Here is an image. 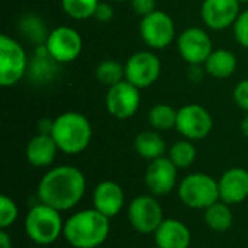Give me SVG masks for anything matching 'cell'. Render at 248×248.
Segmentation results:
<instances>
[{
  "mask_svg": "<svg viewBox=\"0 0 248 248\" xmlns=\"http://www.w3.org/2000/svg\"><path fill=\"white\" fill-rule=\"evenodd\" d=\"M58 62H55L46 51L45 44L38 45L35 49V55L33 58L29 61V68H28V76L31 77V80L36 81V83H45L49 81L52 78V76L55 74V65Z\"/></svg>",
  "mask_w": 248,
  "mask_h": 248,
  "instance_id": "22",
  "label": "cell"
},
{
  "mask_svg": "<svg viewBox=\"0 0 248 248\" xmlns=\"http://www.w3.org/2000/svg\"><path fill=\"white\" fill-rule=\"evenodd\" d=\"M196 148L189 140L174 142L169 150V158L177 169H187L196 160Z\"/></svg>",
  "mask_w": 248,
  "mask_h": 248,
  "instance_id": "26",
  "label": "cell"
},
{
  "mask_svg": "<svg viewBox=\"0 0 248 248\" xmlns=\"http://www.w3.org/2000/svg\"><path fill=\"white\" fill-rule=\"evenodd\" d=\"M157 248H189L190 230L179 219H164L154 232Z\"/></svg>",
  "mask_w": 248,
  "mask_h": 248,
  "instance_id": "18",
  "label": "cell"
},
{
  "mask_svg": "<svg viewBox=\"0 0 248 248\" xmlns=\"http://www.w3.org/2000/svg\"><path fill=\"white\" fill-rule=\"evenodd\" d=\"M13 244H12V238L10 235L6 232V230H1L0 231V248H12Z\"/></svg>",
  "mask_w": 248,
  "mask_h": 248,
  "instance_id": "34",
  "label": "cell"
},
{
  "mask_svg": "<svg viewBox=\"0 0 248 248\" xmlns=\"http://www.w3.org/2000/svg\"><path fill=\"white\" fill-rule=\"evenodd\" d=\"M124 65L125 80L140 90L153 86L161 74V61L153 51H138Z\"/></svg>",
  "mask_w": 248,
  "mask_h": 248,
  "instance_id": "10",
  "label": "cell"
},
{
  "mask_svg": "<svg viewBox=\"0 0 248 248\" xmlns=\"http://www.w3.org/2000/svg\"><path fill=\"white\" fill-rule=\"evenodd\" d=\"M177 167L169 157L150 161L145 170V185L154 196L169 195L177 183Z\"/></svg>",
  "mask_w": 248,
  "mask_h": 248,
  "instance_id": "15",
  "label": "cell"
},
{
  "mask_svg": "<svg viewBox=\"0 0 248 248\" xmlns=\"http://www.w3.org/2000/svg\"><path fill=\"white\" fill-rule=\"evenodd\" d=\"M240 128H241V132L244 134V137H247L248 138V113H246V116L241 119Z\"/></svg>",
  "mask_w": 248,
  "mask_h": 248,
  "instance_id": "35",
  "label": "cell"
},
{
  "mask_svg": "<svg viewBox=\"0 0 248 248\" xmlns=\"http://www.w3.org/2000/svg\"><path fill=\"white\" fill-rule=\"evenodd\" d=\"M128 219L135 231L141 234H154L164 221L163 208L154 196L141 195L129 203Z\"/></svg>",
  "mask_w": 248,
  "mask_h": 248,
  "instance_id": "13",
  "label": "cell"
},
{
  "mask_svg": "<svg viewBox=\"0 0 248 248\" xmlns=\"http://www.w3.org/2000/svg\"><path fill=\"white\" fill-rule=\"evenodd\" d=\"M112 1H116V3H124V1H128V0H112Z\"/></svg>",
  "mask_w": 248,
  "mask_h": 248,
  "instance_id": "36",
  "label": "cell"
},
{
  "mask_svg": "<svg viewBox=\"0 0 248 248\" xmlns=\"http://www.w3.org/2000/svg\"><path fill=\"white\" fill-rule=\"evenodd\" d=\"M94 74L100 84L112 87L119 81L125 80V65L115 60H105L99 62V65L94 70Z\"/></svg>",
  "mask_w": 248,
  "mask_h": 248,
  "instance_id": "25",
  "label": "cell"
},
{
  "mask_svg": "<svg viewBox=\"0 0 248 248\" xmlns=\"http://www.w3.org/2000/svg\"><path fill=\"white\" fill-rule=\"evenodd\" d=\"M232 97L237 106L248 113V78H244L240 83H237L232 92Z\"/></svg>",
  "mask_w": 248,
  "mask_h": 248,
  "instance_id": "31",
  "label": "cell"
},
{
  "mask_svg": "<svg viewBox=\"0 0 248 248\" xmlns=\"http://www.w3.org/2000/svg\"><path fill=\"white\" fill-rule=\"evenodd\" d=\"M19 217V209L15 201L6 195L0 196V228L7 230L12 227Z\"/></svg>",
  "mask_w": 248,
  "mask_h": 248,
  "instance_id": "29",
  "label": "cell"
},
{
  "mask_svg": "<svg viewBox=\"0 0 248 248\" xmlns=\"http://www.w3.org/2000/svg\"><path fill=\"white\" fill-rule=\"evenodd\" d=\"M219 201L237 205L248 198V171L241 167L227 170L218 180Z\"/></svg>",
  "mask_w": 248,
  "mask_h": 248,
  "instance_id": "16",
  "label": "cell"
},
{
  "mask_svg": "<svg viewBox=\"0 0 248 248\" xmlns=\"http://www.w3.org/2000/svg\"><path fill=\"white\" fill-rule=\"evenodd\" d=\"M93 205L96 211L110 219L122 211L125 205V193L118 183L112 180H105L99 183L94 189Z\"/></svg>",
  "mask_w": 248,
  "mask_h": 248,
  "instance_id": "17",
  "label": "cell"
},
{
  "mask_svg": "<svg viewBox=\"0 0 248 248\" xmlns=\"http://www.w3.org/2000/svg\"><path fill=\"white\" fill-rule=\"evenodd\" d=\"M240 13V0H203L201 7L202 22L212 31H224L231 28Z\"/></svg>",
  "mask_w": 248,
  "mask_h": 248,
  "instance_id": "14",
  "label": "cell"
},
{
  "mask_svg": "<svg viewBox=\"0 0 248 248\" xmlns=\"http://www.w3.org/2000/svg\"><path fill=\"white\" fill-rule=\"evenodd\" d=\"M129 1H131L132 10L141 17L155 10V0H129Z\"/></svg>",
  "mask_w": 248,
  "mask_h": 248,
  "instance_id": "32",
  "label": "cell"
},
{
  "mask_svg": "<svg viewBox=\"0 0 248 248\" xmlns=\"http://www.w3.org/2000/svg\"><path fill=\"white\" fill-rule=\"evenodd\" d=\"M232 32H234L235 41L241 46L248 49V9L247 10H241L235 23L232 25Z\"/></svg>",
  "mask_w": 248,
  "mask_h": 248,
  "instance_id": "30",
  "label": "cell"
},
{
  "mask_svg": "<svg viewBox=\"0 0 248 248\" xmlns=\"http://www.w3.org/2000/svg\"><path fill=\"white\" fill-rule=\"evenodd\" d=\"M134 148L138 155L142 158L153 161L160 157H164V153L167 151L166 148V141L160 135L158 131L150 129V131H142L135 137L134 141Z\"/></svg>",
  "mask_w": 248,
  "mask_h": 248,
  "instance_id": "21",
  "label": "cell"
},
{
  "mask_svg": "<svg viewBox=\"0 0 248 248\" xmlns=\"http://www.w3.org/2000/svg\"><path fill=\"white\" fill-rule=\"evenodd\" d=\"M19 28L29 41L36 42L39 45L45 44L46 36L49 33V32H46V28H45L44 22L38 16H33V15L23 16L20 23H19Z\"/></svg>",
  "mask_w": 248,
  "mask_h": 248,
  "instance_id": "28",
  "label": "cell"
},
{
  "mask_svg": "<svg viewBox=\"0 0 248 248\" xmlns=\"http://www.w3.org/2000/svg\"><path fill=\"white\" fill-rule=\"evenodd\" d=\"M238 61L232 51L230 49H214L212 54L205 61V71L214 78H228L237 70Z\"/></svg>",
  "mask_w": 248,
  "mask_h": 248,
  "instance_id": "20",
  "label": "cell"
},
{
  "mask_svg": "<svg viewBox=\"0 0 248 248\" xmlns=\"http://www.w3.org/2000/svg\"><path fill=\"white\" fill-rule=\"evenodd\" d=\"M240 3L243 4V3H248V0H240Z\"/></svg>",
  "mask_w": 248,
  "mask_h": 248,
  "instance_id": "37",
  "label": "cell"
},
{
  "mask_svg": "<svg viewBox=\"0 0 248 248\" xmlns=\"http://www.w3.org/2000/svg\"><path fill=\"white\" fill-rule=\"evenodd\" d=\"M177 49L182 60L189 65H202L212 54L214 44L205 29L190 26L177 36Z\"/></svg>",
  "mask_w": 248,
  "mask_h": 248,
  "instance_id": "11",
  "label": "cell"
},
{
  "mask_svg": "<svg viewBox=\"0 0 248 248\" xmlns=\"http://www.w3.org/2000/svg\"><path fill=\"white\" fill-rule=\"evenodd\" d=\"M100 0H61V7L67 16L74 20H86L94 17Z\"/></svg>",
  "mask_w": 248,
  "mask_h": 248,
  "instance_id": "27",
  "label": "cell"
},
{
  "mask_svg": "<svg viewBox=\"0 0 248 248\" xmlns=\"http://www.w3.org/2000/svg\"><path fill=\"white\" fill-rule=\"evenodd\" d=\"M105 105L108 112L119 121H125L132 118L141 105V93L140 89L131 84L126 80L119 81L118 84L108 87V93L105 96Z\"/></svg>",
  "mask_w": 248,
  "mask_h": 248,
  "instance_id": "12",
  "label": "cell"
},
{
  "mask_svg": "<svg viewBox=\"0 0 248 248\" xmlns=\"http://www.w3.org/2000/svg\"><path fill=\"white\" fill-rule=\"evenodd\" d=\"M177 110L167 103H157L148 112V122L153 129L163 132L176 128Z\"/></svg>",
  "mask_w": 248,
  "mask_h": 248,
  "instance_id": "24",
  "label": "cell"
},
{
  "mask_svg": "<svg viewBox=\"0 0 248 248\" xmlns=\"http://www.w3.org/2000/svg\"><path fill=\"white\" fill-rule=\"evenodd\" d=\"M214 128L212 115L202 105L190 103L177 110L176 129L189 141H199L206 138Z\"/></svg>",
  "mask_w": 248,
  "mask_h": 248,
  "instance_id": "9",
  "label": "cell"
},
{
  "mask_svg": "<svg viewBox=\"0 0 248 248\" xmlns=\"http://www.w3.org/2000/svg\"><path fill=\"white\" fill-rule=\"evenodd\" d=\"M36 248H44V247H36Z\"/></svg>",
  "mask_w": 248,
  "mask_h": 248,
  "instance_id": "38",
  "label": "cell"
},
{
  "mask_svg": "<svg viewBox=\"0 0 248 248\" xmlns=\"http://www.w3.org/2000/svg\"><path fill=\"white\" fill-rule=\"evenodd\" d=\"M51 135L60 151L76 155L89 147L93 137V128L83 113L64 112L54 119Z\"/></svg>",
  "mask_w": 248,
  "mask_h": 248,
  "instance_id": "3",
  "label": "cell"
},
{
  "mask_svg": "<svg viewBox=\"0 0 248 248\" xmlns=\"http://www.w3.org/2000/svg\"><path fill=\"white\" fill-rule=\"evenodd\" d=\"M113 17V7L110 3L108 1H99L97 4V9H96V13H94V19H97L99 22H109L112 20Z\"/></svg>",
  "mask_w": 248,
  "mask_h": 248,
  "instance_id": "33",
  "label": "cell"
},
{
  "mask_svg": "<svg viewBox=\"0 0 248 248\" xmlns=\"http://www.w3.org/2000/svg\"><path fill=\"white\" fill-rule=\"evenodd\" d=\"M48 55L58 64L76 61L83 51V38L71 26H58L52 29L45 41Z\"/></svg>",
  "mask_w": 248,
  "mask_h": 248,
  "instance_id": "8",
  "label": "cell"
},
{
  "mask_svg": "<svg viewBox=\"0 0 248 248\" xmlns=\"http://www.w3.org/2000/svg\"><path fill=\"white\" fill-rule=\"evenodd\" d=\"M58 151L51 134H38L26 145V158L33 167H48L54 163Z\"/></svg>",
  "mask_w": 248,
  "mask_h": 248,
  "instance_id": "19",
  "label": "cell"
},
{
  "mask_svg": "<svg viewBox=\"0 0 248 248\" xmlns=\"http://www.w3.org/2000/svg\"><path fill=\"white\" fill-rule=\"evenodd\" d=\"M25 231L31 241L41 247L55 243L64 231L60 211L45 203L35 205L26 215Z\"/></svg>",
  "mask_w": 248,
  "mask_h": 248,
  "instance_id": "4",
  "label": "cell"
},
{
  "mask_svg": "<svg viewBox=\"0 0 248 248\" xmlns=\"http://www.w3.org/2000/svg\"><path fill=\"white\" fill-rule=\"evenodd\" d=\"M180 201L192 209H208L219 201L218 182L205 173H192L179 185Z\"/></svg>",
  "mask_w": 248,
  "mask_h": 248,
  "instance_id": "5",
  "label": "cell"
},
{
  "mask_svg": "<svg viewBox=\"0 0 248 248\" xmlns=\"http://www.w3.org/2000/svg\"><path fill=\"white\" fill-rule=\"evenodd\" d=\"M86 192V177L74 166H58L46 171L38 185V198L60 212L74 208Z\"/></svg>",
  "mask_w": 248,
  "mask_h": 248,
  "instance_id": "1",
  "label": "cell"
},
{
  "mask_svg": "<svg viewBox=\"0 0 248 248\" xmlns=\"http://www.w3.org/2000/svg\"><path fill=\"white\" fill-rule=\"evenodd\" d=\"M140 35L148 48L164 49L171 45L176 38L174 20L169 13L155 9L150 15L141 17Z\"/></svg>",
  "mask_w": 248,
  "mask_h": 248,
  "instance_id": "7",
  "label": "cell"
},
{
  "mask_svg": "<svg viewBox=\"0 0 248 248\" xmlns=\"http://www.w3.org/2000/svg\"><path fill=\"white\" fill-rule=\"evenodd\" d=\"M109 231V218L93 208L71 215L64 222L62 235L71 247L97 248L106 241Z\"/></svg>",
  "mask_w": 248,
  "mask_h": 248,
  "instance_id": "2",
  "label": "cell"
},
{
  "mask_svg": "<svg viewBox=\"0 0 248 248\" xmlns=\"http://www.w3.org/2000/svg\"><path fill=\"white\" fill-rule=\"evenodd\" d=\"M205 222L212 231L217 232L228 231L234 222V217H232V211L230 209V205L222 201H218L217 203L211 205L208 209H205Z\"/></svg>",
  "mask_w": 248,
  "mask_h": 248,
  "instance_id": "23",
  "label": "cell"
},
{
  "mask_svg": "<svg viewBox=\"0 0 248 248\" xmlns=\"http://www.w3.org/2000/svg\"><path fill=\"white\" fill-rule=\"evenodd\" d=\"M29 58L23 46L12 36L3 33L0 36V86L13 87L26 74Z\"/></svg>",
  "mask_w": 248,
  "mask_h": 248,
  "instance_id": "6",
  "label": "cell"
}]
</instances>
